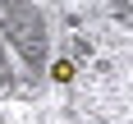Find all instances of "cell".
Masks as SVG:
<instances>
[{"instance_id": "6da1fadb", "label": "cell", "mask_w": 133, "mask_h": 124, "mask_svg": "<svg viewBox=\"0 0 133 124\" xmlns=\"http://www.w3.org/2000/svg\"><path fill=\"white\" fill-rule=\"evenodd\" d=\"M0 32L28 69H46L51 55V23L32 0H0Z\"/></svg>"}, {"instance_id": "7a4b0ae2", "label": "cell", "mask_w": 133, "mask_h": 124, "mask_svg": "<svg viewBox=\"0 0 133 124\" xmlns=\"http://www.w3.org/2000/svg\"><path fill=\"white\" fill-rule=\"evenodd\" d=\"M14 74H9V41H5V32H0V87L9 83Z\"/></svg>"}, {"instance_id": "3957f363", "label": "cell", "mask_w": 133, "mask_h": 124, "mask_svg": "<svg viewBox=\"0 0 133 124\" xmlns=\"http://www.w3.org/2000/svg\"><path fill=\"white\" fill-rule=\"evenodd\" d=\"M51 74H55V83H74V64H69V60H55Z\"/></svg>"}]
</instances>
